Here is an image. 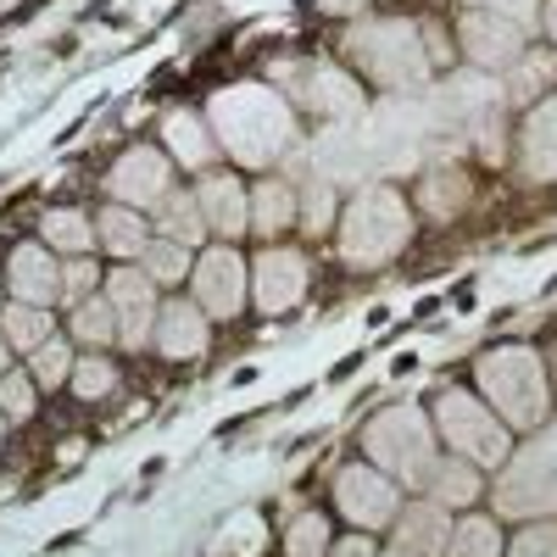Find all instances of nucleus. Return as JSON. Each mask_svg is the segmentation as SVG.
I'll return each instance as SVG.
<instances>
[{
  "label": "nucleus",
  "instance_id": "nucleus-25",
  "mask_svg": "<svg viewBox=\"0 0 557 557\" xmlns=\"http://www.w3.org/2000/svg\"><path fill=\"white\" fill-rule=\"evenodd\" d=\"M480 474H485V469H474L469 457H441L424 491H430L441 507H474V502H480V485H485Z\"/></svg>",
  "mask_w": 557,
  "mask_h": 557
},
{
  "label": "nucleus",
  "instance_id": "nucleus-35",
  "mask_svg": "<svg viewBox=\"0 0 557 557\" xmlns=\"http://www.w3.org/2000/svg\"><path fill=\"white\" fill-rule=\"evenodd\" d=\"M462 7H474V12H496L507 23H519L524 34L541 28V0H462Z\"/></svg>",
  "mask_w": 557,
  "mask_h": 557
},
{
  "label": "nucleus",
  "instance_id": "nucleus-11",
  "mask_svg": "<svg viewBox=\"0 0 557 557\" xmlns=\"http://www.w3.org/2000/svg\"><path fill=\"white\" fill-rule=\"evenodd\" d=\"M168 190H173V162L157 146H128L107 173V196L134 212H157Z\"/></svg>",
  "mask_w": 557,
  "mask_h": 557
},
{
  "label": "nucleus",
  "instance_id": "nucleus-33",
  "mask_svg": "<svg viewBox=\"0 0 557 557\" xmlns=\"http://www.w3.org/2000/svg\"><path fill=\"white\" fill-rule=\"evenodd\" d=\"M285 557H330V519L323 513H301L285 535Z\"/></svg>",
  "mask_w": 557,
  "mask_h": 557
},
{
  "label": "nucleus",
  "instance_id": "nucleus-19",
  "mask_svg": "<svg viewBox=\"0 0 557 557\" xmlns=\"http://www.w3.org/2000/svg\"><path fill=\"white\" fill-rule=\"evenodd\" d=\"M162 146L173 151V162L178 168H190V173H207L212 168V157H218V139H212V128H207V117H196V112H168V123H162Z\"/></svg>",
  "mask_w": 557,
  "mask_h": 557
},
{
  "label": "nucleus",
  "instance_id": "nucleus-18",
  "mask_svg": "<svg viewBox=\"0 0 557 557\" xmlns=\"http://www.w3.org/2000/svg\"><path fill=\"white\" fill-rule=\"evenodd\" d=\"M519 157H524V173L535 184H552L557 178V101L530 107L524 134H519Z\"/></svg>",
  "mask_w": 557,
  "mask_h": 557
},
{
  "label": "nucleus",
  "instance_id": "nucleus-44",
  "mask_svg": "<svg viewBox=\"0 0 557 557\" xmlns=\"http://www.w3.org/2000/svg\"><path fill=\"white\" fill-rule=\"evenodd\" d=\"M0 296H7V273H0ZM0 307H7V301H0Z\"/></svg>",
  "mask_w": 557,
  "mask_h": 557
},
{
  "label": "nucleus",
  "instance_id": "nucleus-41",
  "mask_svg": "<svg viewBox=\"0 0 557 557\" xmlns=\"http://www.w3.org/2000/svg\"><path fill=\"white\" fill-rule=\"evenodd\" d=\"M12 368V346H7V335H0V374Z\"/></svg>",
  "mask_w": 557,
  "mask_h": 557
},
{
  "label": "nucleus",
  "instance_id": "nucleus-21",
  "mask_svg": "<svg viewBox=\"0 0 557 557\" xmlns=\"http://www.w3.org/2000/svg\"><path fill=\"white\" fill-rule=\"evenodd\" d=\"M151 235H162V240H173V246H201L207 240V218H201V201H196V190H168L162 196V207L151 212Z\"/></svg>",
  "mask_w": 557,
  "mask_h": 557
},
{
  "label": "nucleus",
  "instance_id": "nucleus-28",
  "mask_svg": "<svg viewBox=\"0 0 557 557\" xmlns=\"http://www.w3.org/2000/svg\"><path fill=\"white\" fill-rule=\"evenodd\" d=\"M67 391H73L78 401H101V396H112V391H117V362H112L107 351H89V357H78V362H73V380H67Z\"/></svg>",
  "mask_w": 557,
  "mask_h": 557
},
{
  "label": "nucleus",
  "instance_id": "nucleus-39",
  "mask_svg": "<svg viewBox=\"0 0 557 557\" xmlns=\"http://www.w3.org/2000/svg\"><path fill=\"white\" fill-rule=\"evenodd\" d=\"M541 28L557 39V0H546V7H541Z\"/></svg>",
  "mask_w": 557,
  "mask_h": 557
},
{
  "label": "nucleus",
  "instance_id": "nucleus-26",
  "mask_svg": "<svg viewBox=\"0 0 557 557\" xmlns=\"http://www.w3.org/2000/svg\"><path fill=\"white\" fill-rule=\"evenodd\" d=\"M67 323H73V341H78V346H89V351H112V346H117V312H112V301H107V296L78 301Z\"/></svg>",
  "mask_w": 557,
  "mask_h": 557
},
{
  "label": "nucleus",
  "instance_id": "nucleus-22",
  "mask_svg": "<svg viewBox=\"0 0 557 557\" xmlns=\"http://www.w3.org/2000/svg\"><path fill=\"white\" fill-rule=\"evenodd\" d=\"M301 223V207H296V190L285 178H262L251 190V235H262L273 246V235H285V228Z\"/></svg>",
  "mask_w": 557,
  "mask_h": 557
},
{
  "label": "nucleus",
  "instance_id": "nucleus-30",
  "mask_svg": "<svg viewBox=\"0 0 557 557\" xmlns=\"http://www.w3.org/2000/svg\"><path fill=\"white\" fill-rule=\"evenodd\" d=\"M441 557H502V530L491 519H457Z\"/></svg>",
  "mask_w": 557,
  "mask_h": 557
},
{
  "label": "nucleus",
  "instance_id": "nucleus-4",
  "mask_svg": "<svg viewBox=\"0 0 557 557\" xmlns=\"http://www.w3.org/2000/svg\"><path fill=\"white\" fill-rule=\"evenodd\" d=\"M412 235V207L391 184H368L341 218V257L351 268H385Z\"/></svg>",
  "mask_w": 557,
  "mask_h": 557
},
{
  "label": "nucleus",
  "instance_id": "nucleus-9",
  "mask_svg": "<svg viewBox=\"0 0 557 557\" xmlns=\"http://www.w3.org/2000/svg\"><path fill=\"white\" fill-rule=\"evenodd\" d=\"M190 285H196V307L207 318H240L246 296H251V268L235 246H212V251L196 257Z\"/></svg>",
  "mask_w": 557,
  "mask_h": 557
},
{
  "label": "nucleus",
  "instance_id": "nucleus-23",
  "mask_svg": "<svg viewBox=\"0 0 557 557\" xmlns=\"http://www.w3.org/2000/svg\"><path fill=\"white\" fill-rule=\"evenodd\" d=\"M39 240L57 257H89L96 251V218L78 212V207H51L39 218Z\"/></svg>",
  "mask_w": 557,
  "mask_h": 557
},
{
  "label": "nucleus",
  "instance_id": "nucleus-5",
  "mask_svg": "<svg viewBox=\"0 0 557 557\" xmlns=\"http://www.w3.org/2000/svg\"><path fill=\"white\" fill-rule=\"evenodd\" d=\"M435 435L451 446V457H469L474 469H502L513 457V430L474 391H441L435 396Z\"/></svg>",
  "mask_w": 557,
  "mask_h": 557
},
{
  "label": "nucleus",
  "instance_id": "nucleus-24",
  "mask_svg": "<svg viewBox=\"0 0 557 557\" xmlns=\"http://www.w3.org/2000/svg\"><path fill=\"white\" fill-rule=\"evenodd\" d=\"M0 335H7V346L12 351H39L45 341L57 335V318H51V307H34V301H7L0 307Z\"/></svg>",
  "mask_w": 557,
  "mask_h": 557
},
{
  "label": "nucleus",
  "instance_id": "nucleus-15",
  "mask_svg": "<svg viewBox=\"0 0 557 557\" xmlns=\"http://www.w3.org/2000/svg\"><path fill=\"white\" fill-rule=\"evenodd\" d=\"M151 346H157L162 357H173V362H196V357H207V346H212V323H207V312H201L196 301H168V307L157 312Z\"/></svg>",
  "mask_w": 557,
  "mask_h": 557
},
{
  "label": "nucleus",
  "instance_id": "nucleus-20",
  "mask_svg": "<svg viewBox=\"0 0 557 557\" xmlns=\"http://www.w3.org/2000/svg\"><path fill=\"white\" fill-rule=\"evenodd\" d=\"M96 246L107 251V257H117V262H139V251L151 246V223H146V212H134V207H101V218H96Z\"/></svg>",
  "mask_w": 557,
  "mask_h": 557
},
{
  "label": "nucleus",
  "instance_id": "nucleus-6",
  "mask_svg": "<svg viewBox=\"0 0 557 557\" xmlns=\"http://www.w3.org/2000/svg\"><path fill=\"white\" fill-rule=\"evenodd\" d=\"M346 57L385 89L418 84L424 78V34H418L407 17H374V23H357L346 34Z\"/></svg>",
  "mask_w": 557,
  "mask_h": 557
},
{
  "label": "nucleus",
  "instance_id": "nucleus-3",
  "mask_svg": "<svg viewBox=\"0 0 557 557\" xmlns=\"http://www.w3.org/2000/svg\"><path fill=\"white\" fill-rule=\"evenodd\" d=\"M435 418H424L418 407H385L368 418V430H362V457L374 462L380 474H391L396 485H430L435 474Z\"/></svg>",
  "mask_w": 557,
  "mask_h": 557
},
{
  "label": "nucleus",
  "instance_id": "nucleus-40",
  "mask_svg": "<svg viewBox=\"0 0 557 557\" xmlns=\"http://www.w3.org/2000/svg\"><path fill=\"white\" fill-rule=\"evenodd\" d=\"M380 557H418V552H412V546H401V541H396V546H380Z\"/></svg>",
  "mask_w": 557,
  "mask_h": 557
},
{
  "label": "nucleus",
  "instance_id": "nucleus-10",
  "mask_svg": "<svg viewBox=\"0 0 557 557\" xmlns=\"http://www.w3.org/2000/svg\"><path fill=\"white\" fill-rule=\"evenodd\" d=\"M457 45H462V57H469L474 67H485V73H507V67H519V62H524L530 34H524L519 23L496 17V12L462 7V12H457Z\"/></svg>",
  "mask_w": 557,
  "mask_h": 557
},
{
  "label": "nucleus",
  "instance_id": "nucleus-29",
  "mask_svg": "<svg viewBox=\"0 0 557 557\" xmlns=\"http://www.w3.org/2000/svg\"><path fill=\"white\" fill-rule=\"evenodd\" d=\"M418 207H424L430 218H451L457 207H469V178H462L457 168H441L424 178V190H418Z\"/></svg>",
  "mask_w": 557,
  "mask_h": 557
},
{
  "label": "nucleus",
  "instance_id": "nucleus-8",
  "mask_svg": "<svg viewBox=\"0 0 557 557\" xmlns=\"http://www.w3.org/2000/svg\"><path fill=\"white\" fill-rule=\"evenodd\" d=\"M101 296L112 301V312H117V346H128V351H146L151 346V335H157V285L146 278V268L139 262H123V268H112L107 278H101Z\"/></svg>",
  "mask_w": 557,
  "mask_h": 557
},
{
  "label": "nucleus",
  "instance_id": "nucleus-43",
  "mask_svg": "<svg viewBox=\"0 0 557 557\" xmlns=\"http://www.w3.org/2000/svg\"><path fill=\"white\" fill-rule=\"evenodd\" d=\"M7 424H12V418H7V412H0V435H7Z\"/></svg>",
  "mask_w": 557,
  "mask_h": 557
},
{
  "label": "nucleus",
  "instance_id": "nucleus-16",
  "mask_svg": "<svg viewBox=\"0 0 557 557\" xmlns=\"http://www.w3.org/2000/svg\"><path fill=\"white\" fill-rule=\"evenodd\" d=\"M290 96H296L301 107H312L318 117H346V112L362 107V89H357L341 67H323V62H307V67H301V78L290 84Z\"/></svg>",
  "mask_w": 557,
  "mask_h": 557
},
{
  "label": "nucleus",
  "instance_id": "nucleus-13",
  "mask_svg": "<svg viewBox=\"0 0 557 557\" xmlns=\"http://www.w3.org/2000/svg\"><path fill=\"white\" fill-rule=\"evenodd\" d=\"M7 290L12 301H34V307H57L62 301V257L45 246V240H28V246H12L7 257Z\"/></svg>",
  "mask_w": 557,
  "mask_h": 557
},
{
  "label": "nucleus",
  "instance_id": "nucleus-37",
  "mask_svg": "<svg viewBox=\"0 0 557 557\" xmlns=\"http://www.w3.org/2000/svg\"><path fill=\"white\" fill-rule=\"evenodd\" d=\"M307 190H312V201H307L301 223H307V228H323V223L335 218V190H330V184H307Z\"/></svg>",
  "mask_w": 557,
  "mask_h": 557
},
{
  "label": "nucleus",
  "instance_id": "nucleus-1",
  "mask_svg": "<svg viewBox=\"0 0 557 557\" xmlns=\"http://www.w3.org/2000/svg\"><path fill=\"white\" fill-rule=\"evenodd\" d=\"M212 139H218V151H228L240 168H268L273 157H285L296 146V117H290L278 89L235 84L212 101Z\"/></svg>",
  "mask_w": 557,
  "mask_h": 557
},
{
  "label": "nucleus",
  "instance_id": "nucleus-38",
  "mask_svg": "<svg viewBox=\"0 0 557 557\" xmlns=\"http://www.w3.org/2000/svg\"><path fill=\"white\" fill-rule=\"evenodd\" d=\"M330 557H380V546H374V535H346V541H335L330 546Z\"/></svg>",
  "mask_w": 557,
  "mask_h": 557
},
{
  "label": "nucleus",
  "instance_id": "nucleus-17",
  "mask_svg": "<svg viewBox=\"0 0 557 557\" xmlns=\"http://www.w3.org/2000/svg\"><path fill=\"white\" fill-rule=\"evenodd\" d=\"M451 507H441L435 496H424V502H401V513H396V541L401 546H412L418 557H441L446 552V541H451Z\"/></svg>",
  "mask_w": 557,
  "mask_h": 557
},
{
  "label": "nucleus",
  "instance_id": "nucleus-31",
  "mask_svg": "<svg viewBox=\"0 0 557 557\" xmlns=\"http://www.w3.org/2000/svg\"><path fill=\"white\" fill-rule=\"evenodd\" d=\"M73 341H62V335H51L39 351H34V362H28V374H34V385H45V391H57V385H67L73 380Z\"/></svg>",
  "mask_w": 557,
  "mask_h": 557
},
{
  "label": "nucleus",
  "instance_id": "nucleus-14",
  "mask_svg": "<svg viewBox=\"0 0 557 557\" xmlns=\"http://www.w3.org/2000/svg\"><path fill=\"white\" fill-rule=\"evenodd\" d=\"M196 201H201V218H207V235L240 240L251 228V190L235 173H207L196 184Z\"/></svg>",
  "mask_w": 557,
  "mask_h": 557
},
{
  "label": "nucleus",
  "instance_id": "nucleus-12",
  "mask_svg": "<svg viewBox=\"0 0 557 557\" xmlns=\"http://www.w3.org/2000/svg\"><path fill=\"white\" fill-rule=\"evenodd\" d=\"M251 296L268 318L301 307L307 296V257L296 246H268L257 262H251Z\"/></svg>",
  "mask_w": 557,
  "mask_h": 557
},
{
  "label": "nucleus",
  "instance_id": "nucleus-32",
  "mask_svg": "<svg viewBox=\"0 0 557 557\" xmlns=\"http://www.w3.org/2000/svg\"><path fill=\"white\" fill-rule=\"evenodd\" d=\"M34 407H39V385H34V374H23V368H7V374H0V412H7L12 424H28Z\"/></svg>",
  "mask_w": 557,
  "mask_h": 557
},
{
  "label": "nucleus",
  "instance_id": "nucleus-27",
  "mask_svg": "<svg viewBox=\"0 0 557 557\" xmlns=\"http://www.w3.org/2000/svg\"><path fill=\"white\" fill-rule=\"evenodd\" d=\"M139 268H146L151 285H184L190 278V246H173V240L151 235V246L139 251Z\"/></svg>",
  "mask_w": 557,
  "mask_h": 557
},
{
  "label": "nucleus",
  "instance_id": "nucleus-7",
  "mask_svg": "<svg viewBox=\"0 0 557 557\" xmlns=\"http://www.w3.org/2000/svg\"><path fill=\"white\" fill-rule=\"evenodd\" d=\"M335 507H341V519H351L362 535H374V530L396 524L401 485L391 474H380L374 462H351V469H341V480H335Z\"/></svg>",
  "mask_w": 557,
  "mask_h": 557
},
{
  "label": "nucleus",
  "instance_id": "nucleus-42",
  "mask_svg": "<svg viewBox=\"0 0 557 557\" xmlns=\"http://www.w3.org/2000/svg\"><path fill=\"white\" fill-rule=\"evenodd\" d=\"M7 12H17V0H0V17H7Z\"/></svg>",
  "mask_w": 557,
  "mask_h": 557
},
{
  "label": "nucleus",
  "instance_id": "nucleus-36",
  "mask_svg": "<svg viewBox=\"0 0 557 557\" xmlns=\"http://www.w3.org/2000/svg\"><path fill=\"white\" fill-rule=\"evenodd\" d=\"M507 557H557V530L552 524H530L513 546H507Z\"/></svg>",
  "mask_w": 557,
  "mask_h": 557
},
{
  "label": "nucleus",
  "instance_id": "nucleus-34",
  "mask_svg": "<svg viewBox=\"0 0 557 557\" xmlns=\"http://www.w3.org/2000/svg\"><path fill=\"white\" fill-rule=\"evenodd\" d=\"M96 262H89V257H67L62 262V301L67 307H78V301H89V296H96Z\"/></svg>",
  "mask_w": 557,
  "mask_h": 557
},
{
  "label": "nucleus",
  "instance_id": "nucleus-2",
  "mask_svg": "<svg viewBox=\"0 0 557 557\" xmlns=\"http://www.w3.org/2000/svg\"><path fill=\"white\" fill-rule=\"evenodd\" d=\"M480 374V396L491 401V412L507 430H541L552 412V374L546 357L535 346H496L474 362Z\"/></svg>",
  "mask_w": 557,
  "mask_h": 557
}]
</instances>
